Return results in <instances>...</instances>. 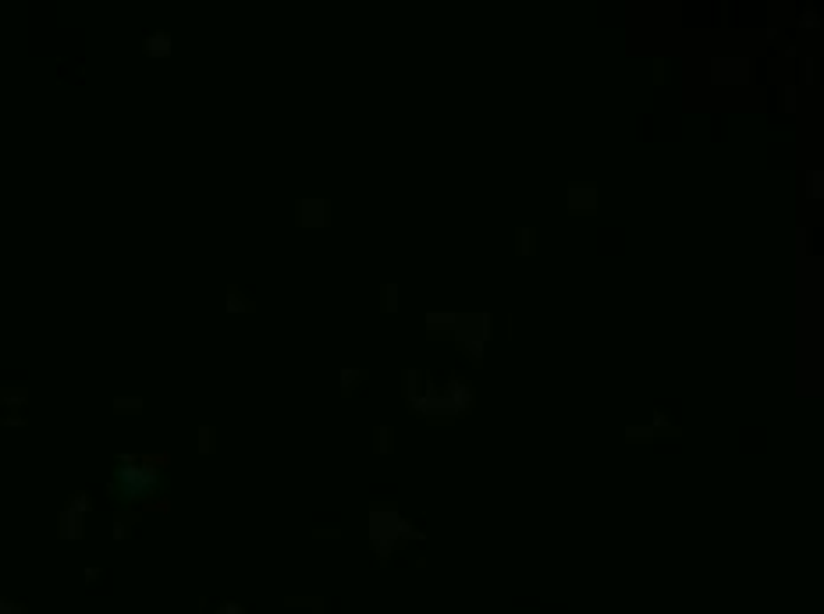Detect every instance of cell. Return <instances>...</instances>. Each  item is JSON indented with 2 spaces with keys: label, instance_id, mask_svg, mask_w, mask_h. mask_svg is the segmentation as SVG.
Listing matches in <instances>:
<instances>
[{
  "label": "cell",
  "instance_id": "obj_1",
  "mask_svg": "<svg viewBox=\"0 0 824 614\" xmlns=\"http://www.w3.org/2000/svg\"><path fill=\"white\" fill-rule=\"evenodd\" d=\"M409 537H412V525L398 515L395 504H374L370 508V540H374L381 561H388L391 551H395V544L409 540Z\"/></svg>",
  "mask_w": 824,
  "mask_h": 614
},
{
  "label": "cell",
  "instance_id": "obj_2",
  "mask_svg": "<svg viewBox=\"0 0 824 614\" xmlns=\"http://www.w3.org/2000/svg\"><path fill=\"white\" fill-rule=\"evenodd\" d=\"M402 380H405V401H409V408H412L416 415H423V419L448 415V412H444V401H441V387H437L426 373L405 370Z\"/></svg>",
  "mask_w": 824,
  "mask_h": 614
},
{
  "label": "cell",
  "instance_id": "obj_3",
  "mask_svg": "<svg viewBox=\"0 0 824 614\" xmlns=\"http://www.w3.org/2000/svg\"><path fill=\"white\" fill-rule=\"evenodd\" d=\"M491 316L487 313H459V323H455V341L462 344V352L473 359V363H480L484 359V344L491 341Z\"/></svg>",
  "mask_w": 824,
  "mask_h": 614
},
{
  "label": "cell",
  "instance_id": "obj_4",
  "mask_svg": "<svg viewBox=\"0 0 824 614\" xmlns=\"http://www.w3.org/2000/svg\"><path fill=\"white\" fill-rule=\"evenodd\" d=\"M118 487L125 490V497L139 501L156 487V465L153 458H135V462H121L118 469Z\"/></svg>",
  "mask_w": 824,
  "mask_h": 614
},
{
  "label": "cell",
  "instance_id": "obj_5",
  "mask_svg": "<svg viewBox=\"0 0 824 614\" xmlns=\"http://www.w3.org/2000/svg\"><path fill=\"white\" fill-rule=\"evenodd\" d=\"M441 401H444V412H448L451 419H455V415L473 412V401H476L473 384H469L466 377H451V380L441 387Z\"/></svg>",
  "mask_w": 824,
  "mask_h": 614
},
{
  "label": "cell",
  "instance_id": "obj_6",
  "mask_svg": "<svg viewBox=\"0 0 824 614\" xmlns=\"http://www.w3.org/2000/svg\"><path fill=\"white\" fill-rule=\"evenodd\" d=\"M746 68H750L746 61H721V57H718V61L711 64V82H718V85H721V82H746V78H750Z\"/></svg>",
  "mask_w": 824,
  "mask_h": 614
},
{
  "label": "cell",
  "instance_id": "obj_7",
  "mask_svg": "<svg viewBox=\"0 0 824 614\" xmlns=\"http://www.w3.org/2000/svg\"><path fill=\"white\" fill-rule=\"evenodd\" d=\"M295 210H299V224H302V227H320V224H327V203H324V199H302Z\"/></svg>",
  "mask_w": 824,
  "mask_h": 614
},
{
  "label": "cell",
  "instance_id": "obj_8",
  "mask_svg": "<svg viewBox=\"0 0 824 614\" xmlns=\"http://www.w3.org/2000/svg\"><path fill=\"white\" fill-rule=\"evenodd\" d=\"M569 206L579 213H594V206H597V189L594 185H572L569 189Z\"/></svg>",
  "mask_w": 824,
  "mask_h": 614
},
{
  "label": "cell",
  "instance_id": "obj_9",
  "mask_svg": "<svg viewBox=\"0 0 824 614\" xmlns=\"http://www.w3.org/2000/svg\"><path fill=\"white\" fill-rule=\"evenodd\" d=\"M142 50H146L149 57H171L174 39H171V32H149L146 43H142Z\"/></svg>",
  "mask_w": 824,
  "mask_h": 614
},
{
  "label": "cell",
  "instance_id": "obj_10",
  "mask_svg": "<svg viewBox=\"0 0 824 614\" xmlns=\"http://www.w3.org/2000/svg\"><path fill=\"white\" fill-rule=\"evenodd\" d=\"M423 323H426V330L430 334H437V330H444V334H451L455 330V323H459V313H426L423 316Z\"/></svg>",
  "mask_w": 824,
  "mask_h": 614
},
{
  "label": "cell",
  "instance_id": "obj_11",
  "mask_svg": "<svg viewBox=\"0 0 824 614\" xmlns=\"http://www.w3.org/2000/svg\"><path fill=\"white\" fill-rule=\"evenodd\" d=\"M61 537L64 540H78L82 537V515H75V511H61Z\"/></svg>",
  "mask_w": 824,
  "mask_h": 614
},
{
  "label": "cell",
  "instance_id": "obj_12",
  "mask_svg": "<svg viewBox=\"0 0 824 614\" xmlns=\"http://www.w3.org/2000/svg\"><path fill=\"white\" fill-rule=\"evenodd\" d=\"M391 448H395V430L391 426H377L374 430V451L377 455H391Z\"/></svg>",
  "mask_w": 824,
  "mask_h": 614
},
{
  "label": "cell",
  "instance_id": "obj_13",
  "mask_svg": "<svg viewBox=\"0 0 824 614\" xmlns=\"http://www.w3.org/2000/svg\"><path fill=\"white\" fill-rule=\"evenodd\" d=\"M806 196H810V199H820V196H824V170H820V167H810V170H806Z\"/></svg>",
  "mask_w": 824,
  "mask_h": 614
},
{
  "label": "cell",
  "instance_id": "obj_14",
  "mask_svg": "<svg viewBox=\"0 0 824 614\" xmlns=\"http://www.w3.org/2000/svg\"><path fill=\"white\" fill-rule=\"evenodd\" d=\"M515 242H519V245H515L519 256H529V252L536 249V231H533V227H519V231H515Z\"/></svg>",
  "mask_w": 824,
  "mask_h": 614
},
{
  "label": "cell",
  "instance_id": "obj_15",
  "mask_svg": "<svg viewBox=\"0 0 824 614\" xmlns=\"http://www.w3.org/2000/svg\"><path fill=\"white\" fill-rule=\"evenodd\" d=\"M381 306H384V313H398V284L381 288Z\"/></svg>",
  "mask_w": 824,
  "mask_h": 614
},
{
  "label": "cell",
  "instance_id": "obj_16",
  "mask_svg": "<svg viewBox=\"0 0 824 614\" xmlns=\"http://www.w3.org/2000/svg\"><path fill=\"white\" fill-rule=\"evenodd\" d=\"M252 302H245V295L238 288H228V313H249Z\"/></svg>",
  "mask_w": 824,
  "mask_h": 614
},
{
  "label": "cell",
  "instance_id": "obj_17",
  "mask_svg": "<svg viewBox=\"0 0 824 614\" xmlns=\"http://www.w3.org/2000/svg\"><path fill=\"white\" fill-rule=\"evenodd\" d=\"M0 401H4L8 408H22V405L29 401V391H11V387H4V391H0Z\"/></svg>",
  "mask_w": 824,
  "mask_h": 614
},
{
  "label": "cell",
  "instance_id": "obj_18",
  "mask_svg": "<svg viewBox=\"0 0 824 614\" xmlns=\"http://www.w3.org/2000/svg\"><path fill=\"white\" fill-rule=\"evenodd\" d=\"M89 508H93V501H89V494H82V490H75V494L68 497V511H75V515H85Z\"/></svg>",
  "mask_w": 824,
  "mask_h": 614
},
{
  "label": "cell",
  "instance_id": "obj_19",
  "mask_svg": "<svg viewBox=\"0 0 824 614\" xmlns=\"http://www.w3.org/2000/svg\"><path fill=\"white\" fill-rule=\"evenodd\" d=\"M214 444H217L214 426H199V455H210V451H214Z\"/></svg>",
  "mask_w": 824,
  "mask_h": 614
},
{
  "label": "cell",
  "instance_id": "obj_20",
  "mask_svg": "<svg viewBox=\"0 0 824 614\" xmlns=\"http://www.w3.org/2000/svg\"><path fill=\"white\" fill-rule=\"evenodd\" d=\"M338 380H341V391L348 394L359 380H366V370H341V377H338Z\"/></svg>",
  "mask_w": 824,
  "mask_h": 614
},
{
  "label": "cell",
  "instance_id": "obj_21",
  "mask_svg": "<svg viewBox=\"0 0 824 614\" xmlns=\"http://www.w3.org/2000/svg\"><path fill=\"white\" fill-rule=\"evenodd\" d=\"M114 412L135 415V412H142V398H114Z\"/></svg>",
  "mask_w": 824,
  "mask_h": 614
},
{
  "label": "cell",
  "instance_id": "obj_22",
  "mask_svg": "<svg viewBox=\"0 0 824 614\" xmlns=\"http://www.w3.org/2000/svg\"><path fill=\"white\" fill-rule=\"evenodd\" d=\"M625 437H629V441H636V437H639V441H654V430L651 426H625Z\"/></svg>",
  "mask_w": 824,
  "mask_h": 614
},
{
  "label": "cell",
  "instance_id": "obj_23",
  "mask_svg": "<svg viewBox=\"0 0 824 614\" xmlns=\"http://www.w3.org/2000/svg\"><path fill=\"white\" fill-rule=\"evenodd\" d=\"M782 111L796 114V89H792V85H785V89H782Z\"/></svg>",
  "mask_w": 824,
  "mask_h": 614
},
{
  "label": "cell",
  "instance_id": "obj_24",
  "mask_svg": "<svg viewBox=\"0 0 824 614\" xmlns=\"http://www.w3.org/2000/svg\"><path fill=\"white\" fill-rule=\"evenodd\" d=\"M803 82H810V85L817 82V61H813V57L803 61Z\"/></svg>",
  "mask_w": 824,
  "mask_h": 614
},
{
  "label": "cell",
  "instance_id": "obj_25",
  "mask_svg": "<svg viewBox=\"0 0 824 614\" xmlns=\"http://www.w3.org/2000/svg\"><path fill=\"white\" fill-rule=\"evenodd\" d=\"M799 25H803V29H817V25H820L817 11H813V8H806V11H803V18H799Z\"/></svg>",
  "mask_w": 824,
  "mask_h": 614
},
{
  "label": "cell",
  "instance_id": "obj_26",
  "mask_svg": "<svg viewBox=\"0 0 824 614\" xmlns=\"http://www.w3.org/2000/svg\"><path fill=\"white\" fill-rule=\"evenodd\" d=\"M114 537H118V540H125V537H128V522H125V518H118V522H114Z\"/></svg>",
  "mask_w": 824,
  "mask_h": 614
},
{
  "label": "cell",
  "instance_id": "obj_27",
  "mask_svg": "<svg viewBox=\"0 0 824 614\" xmlns=\"http://www.w3.org/2000/svg\"><path fill=\"white\" fill-rule=\"evenodd\" d=\"M0 614H22V607H18V603H4V600H0Z\"/></svg>",
  "mask_w": 824,
  "mask_h": 614
},
{
  "label": "cell",
  "instance_id": "obj_28",
  "mask_svg": "<svg viewBox=\"0 0 824 614\" xmlns=\"http://www.w3.org/2000/svg\"><path fill=\"white\" fill-rule=\"evenodd\" d=\"M4 426H25V415H4Z\"/></svg>",
  "mask_w": 824,
  "mask_h": 614
},
{
  "label": "cell",
  "instance_id": "obj_29",
  "mask_svg": "<svg viewBox=\"0 0 824 614\" xmlns=\"http://www.w3.org/2000/svg\"><path fill=\"white\" fill-rule=\"evenodd\" d=\"M217 614H245V610H242V607H238V603H224V607H221V610H217Z\"/></svg>",
  "mask_w": 824,
  "mask_h": 614
}]
</instances>
